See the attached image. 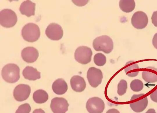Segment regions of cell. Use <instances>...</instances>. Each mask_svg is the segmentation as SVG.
Masks as SVG:
<instances>
[{"mask_svg":"<svg viewBox=\"0 0 157 113\" xmlns=\"http://www.w3.org/2000/svg\"><path fill=\"white\" fill-rule=\"evenodd\" d=\"M142 78L145 82L148 83L157 82V69L151 67L144 69Z\"/></svg>","mask_w":157,"mask_h":113,"instance_id":"9a60e30c","label":"cell"},{"mask_svg":"<svg viewBox=\"0 0 157 113\" xmlns=\"http://www.w3.org/2000/svg\"><path fill=\"white\" fill-rule=\"evenodd\" d=\"M45 34L51 40H58L62 37L63 31L60 25L53 23L48 26L45 30Z\"/></svg>","mask_w":157,"mask_h":113,"instance_id":"30bf717a","label":"cell"},{"mask_svg":"<svg viewBox=\"0 0 157 113\" xmlns=\"http://www.w3.org/2000/svg\"><path fill=\"white\" fill-rule=\"evenodd\" d=\"M135 3L134 0H121L119 2V7L124 12L129 13L134 9Z\"/></svg>","mask_w":157,"mask_h":113,"instance_id":"44dd1931","label":"cell"},{"mask_svg":"<svg viewBox=\"0 0 157 113\" xmlns=\"http://www.w3.org/2000/svg\"><path fill=\"white\" fill-rule=\"evenodd\" d=\"M130 106L135 112H141L147 107L148 101L147 97L144 93L134 94L130 100Z\"/></svg>","mask_w":157,"mask_h":113,"instance_id":"277c9868","label":"cell"},{"mask_svg":"<svg viewBox=\"0 0 157 113\" xmlns=\"http://www.w3.org/2000/svg\"><path fill=\"white\" fill-rule=\"evenodd\" d=\"M127 88V82L124 80H121L117 86V93L120 96H122L124 94Z\"/></svg>","mask_w":157,"mask_h":113,"instance_id":"cb8c5ba5","label":"cell"},{"mask_svg":"<svg viewBox=\"0 0 157 113\" xmlns=\"http://www.w3.org/2000/svg\"><path fill=\"white\" fill-rule=\"evenodd\" d=\"M94 61L97 65L101 66L105 64L106 61V57L102 53H98L94 55Z\"/></svg>","mask_w":157,"mask_h":113,"instance_id":"7402d4cb","label":"cell"},{"mask_svg":"<svg viewBox=\"0 0 157 113\" xmlns=\"http://www.w3.org/2000/svg\"><path fill=\"white\" fill-rule=\"evenodd\" d=\"M131 89L134 92H137L141 90L143 88L144 84L140 80L136 79L132 80L130 84Z\"/></svg>","mask_w":157,"mask_h":113,"instance_id":"603a6c76","label":"cell"},{"mask_svg":"<svg viewBox=\"0 0 157 113\" xmlns=\"http://www.w3.org/2000/svg\"><path fill=\"white\" fill-rule=\"evenodd\" d=\"M150 97L153 101L157 103V89L150 94Z\"/></svg>","mask_w":157,"mask_h":113,"instance_id":"4316f807","label":"cell"},{"mask_svg":"<svg viewBox=\"0 0 157 113\" xmlns=\"http://www.w3.org/2000/svg\"><path fill=\"white\" fill-rule=\"evenodd\" d=\"M103 76L101 71L94 67L90 68L87 72V78L90 85L96 88L100 84Z\"/></svg>","mask_w":157,"mask_h":113,"instance_id":"ba28073f","label":"cell"},{"mask_svg":"<svg viewBox=\"0 0 157 113\" xmlns=\"http://www.w3.org/2000/svg\"><path fill=\"white\" fill-rule=\"evenodd\" d=\"M31 110V108L29 104L25 103L20 106L15 113H29Z\"/></svg>","mask_w":157,"mask_h":113,"instance_id":"d4e9b609","label":"cell"},{"mask_svg":"<svg viewBox=\"0 0 157 113\" xmlns=\"http://www.w3.org/2000/svg\"><path fill=\"white\" fill-rule=\"evenodd\" d=\"M106 113H120V112L117 109L112 108L108 110Z\"/></svg>","mask_w":157,"mask_h":113,"instance_id":"f1b7e54d","label":"cell"},{"mask_svg":"<svg viewBox=\"0 0 157 113\" xmlns=\"http://www.w3.org/2000/svg\"><path fill=\"white\" fill-rule=\"evenodd\" d=\"M152 44L157 49V33L154 35L152 39Z\"/></svg>","mask_w":157,"mask_h":113,"instance_id":"83f0119b","label":"cell"},{"mask_svg":"<svg viewBox=\"0 0 157 113\" xmlns=\"http://www.w3.org/2000/svg\"><path fill=\"white\" fill-rule=\"evenodd\" d=\"M22 74L24 78L29 80H35L40 78V73L36 68L28 66L23 70Z\"/></svg>","mask_w":157,"mask_h":113,"instance_id":"ac0fdd59","label":"cell"},{"mask_svg":"<svg viewBox=\"0 0 157 113\" xmlns=\"http://www.w3.org/2000/svg\"><path fill=\"white\" fill-rule=\"evenodd\" d=\"M21 57L24 61L28 63L35 62L39 56L37 50L33 47H27L21 51Z\"/></svg>","mask_w":157,"mask_h":113,"instance_id":"4fadbf2b","label":"cell"},{"mask_svg":"<svg viewBox=\"0 0 157 113\" xmlns=\"http://www.w3.org/2000/svg\"><path fill=\"white\" fill-rule=\"evenodd\" d=\"M126 74L130 77H134L138 74L140 68L137 64L133 61H130L126 63L124 68Z\"/></svg>","mask_w":157,"mask_h":113,"instance_id":"d6986e66","label":"cell"},{"mask_svg":"<svg viewBox=\"0 0 157 113\" xmlns=\"http://www.w3.org/2000/svg\"><path fill=\"white\" fill-rule=\"evenodd\" d=\"M69 105L65 98L56 97L51 100L50 107L54 113H65L68 110Z\"/></svg>","mask_w":157,"mask_h":113,"instance_id":"9c48e42d","label":"cell"},{"mask_svg":"<svg viewBox=\"0 0 157 113\" xmlns=\"http://www.w3.org/2000/svg\"><path fill=\"white\" fill-rule=\"evenodd\" d=\"M21 35L24 39L29 42L37 41L40 35L38 26L33 23H29L25 25L21 30Z\"/></svg>","mask_w":157,"mask_h":113,"instance_id":"3957f363","label":"cell"},{"mask_svg":"<svg viewBox=\"0 0 157 113\" xmlns=\"http://www.w3.org/2000/svg\"><path fill=\"white\" fill-rule=\"evenodd\" d=\"M70 84L72 89L78 92H82L84 90L86 86L84 79L78 75H74L71 78Z\"/></svg>","mask_w":157,"mask_h":113,"instance_id":"5bb4252c","label":"cell"},{"mask_svg":"<svg viewBox=\"0 0 157 113\" xmlns=\"http://www.w3.org/2000/svg\"><path fill=\"white\" fill-rule=\"evenodd\" d=\"M92 52L91 49L87 46H81L75 50L74 56L76 60L83 64H86L90 62Z\"/></svg>","mask_w":157,"mask_h":113,"instance_id":"8992f818","label":"cell"},{"mask_svg":"<svg viewBox=\"0 0 157 113\" xmlns=\"http://www.w3.org/2000/svg\"><path fill=\"white\" fill-rule=\"evenodd\" d=\"M86 108L89 113H101L104 109L105 104L101 99L94 97L88 100Z\"/></svg>","mask_w":157,"mask_h":113,"instance_id":"52a82bcc","label":"cell"},{"mask_svg":"<svg viewBox=\"0 0 157 113\" xmlns=\"http://www.w3.org/2000/svg\"><path fill=\"white\" fill-rule=\"evenodd\" d=\"M17 21L16 13L10 9H5L0 12V24L3 27L10 28L13 27Z\"/></svg>","mask_w":157,"mask_h":113,"instance_id":"5b68a950","label":"cell"},{"mask_svg":"<svg viewBox=\"0 0 157 113\" xmlns=\"http://www.w3.org/2000/svg\"><path fill=\"white\" fill-rule=\"evenodd\" d=\"M48 98V96L47 93L42 89L36 90L33 95V100L38 104H42L45 102Z\"/></svg>","mask_w":157,"mask_h":113,"instance_id":"ffe728a7","label":"cell"},{"mask_svg":"<svg viewBox=\"0 0 157 113\" xmlns=\"http://www.w3.org/2000/svg\"><path fill=\"white\" fill-rule=\"evenodd\" d=\"M53 92L57 95H62L65 93L68 89L67 83L62 78H59L55 80L52 85Z\"/></svg>","mask_w":157,"mask_h":113,"instance_id":"e0dca14e","label":"cell"},{"mask_svg":"<svg viewBox=\"0 0 157 113\" xmlns=\"http://www.w3.org/2000/svg\"><path fill=\"white\" fill-rule=\"evenodd\" d=\"M33 113H45L44 111L41 108L35 110Z\"/></svg>","mask_w":157,"mask_h":113,"instance_id":"f546056e","label":"cell"},{"mask_svg":"<svg viewBox=\"0 0 157 113\" xmlns=\"http://www.w3.org/2000/svg\"><path fill=\"white\" fill-rule=\"evenodd\" d=\"M145 113H156L155 110L152 108L149 109Z\"/></svg>","mask_w":157,"mask_h":113,"instance_id":"4dcf8cb0","label":"cell"},{"mask_svg":"<svg viewBox=\"0 0 157 113\" xmlns=\"http://www.w3.org/2000/svg\"><path fill=\"white\" fill-rule=\"evenodd\" d=\"M93 46L96 51H102L105 53H110L113 47L112 39L106 35L96 38L93 41Z\"/></svg>","mask_w":157,"mask_h":113,"instance_id":"7a4b0ae2","label":"cell"},{"mask_svg":"<svg viewBox=\"0 0 157 113\" xmlns=\"http://www.w3.org/2000/svg\"><path fill=\"white\" fill-rule=\"evenodd\" d=\"M35 4L30 1H25L21 4L19 10L22 14L29 17L35 15Z\"/></svg>","mask_w":157,"mask_h":113,"instance_id":"2e32d148","label":"cell"},{"mask_svg":"<svg viewBox=\"0 0 157 113\" xmlns=\"http://www.w3.org/2000/svg\"><path fill=\"white\" fill-rule=\"evenodd\" d=\"M31 92V88L27 85L20 84L15 88L13 95L15 99L18 101L26 100L29 97Z\"/></svg>","mask_w":157,"mask_h":113,"instance_id":"8fae6325","label":"cell"},{"mask_svg":"<svg viewBox=\"0 0 157 113\" xmlns=\"http://www.w3.org/2000/svg\"><path fill=\"white\" fill-rule=\"evenodd\" d=\"M3 79L6 82L14 83L17 82L20 78V68L14 64H9L2 68L1 72Z\"/></svg>","mask_w":157,"mask_h":113,"instance_id":"6da1fadb","label":"cell"},{"mask_svg":"<svg viewBox=\"0 0 157 113\" xmlns=\"http://www.w3.org/2000/svg\"><path fill=\"white\" fill-rule=\"evenodd\" d=\"M148 22V17L144 12L138 11L135 12L131 18V23L133 26L137 29L144 28Z\"/></svg>","mask_w":157,"mask_h":113,"instance_id":"7c38bea8","label":"cell"},{"mask_svg":"<svg viewBox=\"0 0 157 113\" xmlns=\"http://www.w3.org/2000/svg\"><path fill=\"white\" fill-rule=\"evenodd\" d=\"M151 19L152 24L155 26L157 27V11L153 13Z\"/></svg>","mask_w":157,"mask_h":113,"instance_id":"484cf974","label":"cell"}]
</instances>
